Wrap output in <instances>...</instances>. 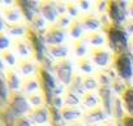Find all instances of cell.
I'll list each match as a JSON object with an SVG mask.
<instances>
[{"label": "cell", "instance_id": "7c38bea8", "mask_svg": "<svg viewBox=\"0 0 133 126\" xmlns=\"http://www.w3.org/2000/svg\"><path fill=\"white\" fill-rule=\"evenodd\" d=\"M39 14L50 21V22H55L59 17L57 9H56V3L55 2H41L39 3Z\"/></svg>", "mask_w": 133, "mask_h": 126}, {"label": "cell", "instance_id": "e0dca14e", "mask_svg": "<svg viewBox=\"0 0 133 126\" xmlns=\"http://www.w3.org/2000/svg\"><path fill=\"white\" fill-rule=\"evenodd\" d=\"M3 14H4V18L9 24H16V22L20 21V18L22 16V12H21L20 7L16 3V5H8V7H5L4 11H3Z\"/></svg>", "mask_w": 133, "mask_h": 126}, {"label": "cell", "instance_id": "1f68e13d", "mask_svg": "<svg viewBox=\"0 0 133 126\" xmlns=\"http://www.w3.org/2000/svg\"><path fill=\"white\" fill-rule=\"evenodd\" d=\"M78 68H80V70H82L84 73H88V74L91 73V72L94 70L91 58H90V57H81V58H78Z\"/></svg>", "mask_w": 133, "mask_h": 126}, {"label": "cell", "instance_id": "60d3db41", "mask_svg": "<svg viewBox=\"0 0 133 126\" xmlns=\"http://www.w3.org/2000/svg\"><path fill=\"white\" fill-rule=\"evenodd\" d=\"M66 12H68L69 17H73V18H77L78 16V8L75 3H66Z\"/></svg>", "mask_w": 133, "mask_h": 126}, {"label": "cell", "instance_id": "f5cc1de1", "mask_svg": "<svg viewBox=\"0 0 133 126\" xmlns=\"http://www.w3.org/2000/svg\"><path fill=\"white\" fill-rule=\"evenodd\" d=\"M129 47H130V49H132V52H133V36H132V39L129 40Z\"/></svg>", "mask_w": 133, "mask_h": 126}, {"label": "cell", "instance_id": "ba28073f", "mask_svg": "<svg viewBox=\"0 0 133 126\" xmlns=\"http://www.w3.org/2000/svg\"><path fill=\"white\" fill-rule=\"evenodd\" d=\"M65 35H66L65 29L54 24L46 30L43 39H44V43H47L48 46H57V44H61V42L65 39Z\"/></svg>", "mask_w": 133, "mask_h": 126}, {"label": "cell", "instance_id": "ee69618b", "mask_svg": "<svg viewBox=\"0 0 133 126\" xmlns=\"http://www.w3.org/2000/svg\"><path fill=\"white\" fill-rule=\"evenodd\" d=\"M107 3L108 2H97V11L102 13L104 9H107Z\"/></svg>", "mask_w": 133, "mask_h": 126}, {"label": "cell", "instance_id": "484cf974", "mask_svg": "<svg viewBox=\"0 0 133 126\" xmlns=\"http://www.w3.org/2000/svg\"><path fill=\"white\" fill-rule=\"evenodd\" d=\"M48 53L55 57V58H59V60H63V58H66V55H68V47L65 44H57V46H48L47 48Z\"/></svg>", "mask_w": 133, "mask_h": 126}, {"label": "cell", "instance_id": "30bf717a", "mask_svg": "<svg viewBox=\"0 0 133 126\" xmlns=\"http://www.w3.org/2000/svg\"><path fill=\"white\" fill-rule=\"evenodd\" d=\"M28 118L31 123H37V125H43L50 120V112H48V107L46 105H41V107H35L33 109H30V112L28 113Z\"/></svg>", "mask_w": 133, "mask_h": 126}, {"label": "cell", "instance_id": "b9f144b4", "mask_svg": "<svg viewBox=\"0 0 133 126\" xmlns=\"http://www.w3.org/2000/svg\"><path fill=\"white\" fill-rule=\"evenodd\" d=\"M121 126H133V116L125 114L121 118Z\"/></svg>", "mask_w": 133, "mask_h": 126}, {"label": "cell", "instance_id": "bcb514c9", "mask_svg": "<svg viewBox=\"0 0 133 126\" xmlns=\"http://www.w3.org/2000/svg\"><path fill=\"white\" fill-rule=\"evenodd\" d=\"M51 105H54V107H56V108L61 109V98H60V96H55V98L52 99Z\"/></svg>", "mask_w": 133, "mask_h": 126}, {"label": "cell", "instance_id": "d4e9b609", "mask_svg": "<svg viewBox=\"0 0 133 126\" xmlns=\"http://www.w3.org/2000/svg\"><path fill=\"white\" fill-rule=\"evenodd\" d=\"M111 114L116 118V121H121V118L125 116L124 114V104L121 101V98L114 96L112 105H111Z\"/></svg>", "mask_w": 133, "mask_h": 126}, {"label": "cell", "instance_id": "7a4b0ae2", "mask_svg": "<svg viewBox=\"0 0 133 126\" xmlns=\"http://www.w3.org/2000/svg\"><path fill=\"white\" fill-rule=\"evenodd\" d=\"M111 68L116 76L123 81H129L133 77V55L130 52H123L114 55Z\"/></svg>", "mask_w": 133, "mask_h": 126}, {"label": "cell", "instance_id": "d6986e66", "mask_svg": "<svg viewBox=\"0 0 133 126\" xmlns=\"http://www.w3.org/2000/svg\"><path fill=\"white\" fill-rule=\"evenodd\" d=\"M5 82H7V86L11 90V92L17 91L20 88V86L22 85L20 78H18V74L13 69H7L5 70Z\"/></svg>", "mask_w": 133, "mask_h": 126}, {"label": "cell", "instance_id": "f907efd6", "mask_svg": "<svg viewBox=\"0 0 133 126\" xmlns=\"http://www.w3.org/2000/svg\"><path fill=\"white\" fill-rule=\"evenodd\" d=\"M68 126H85V125H82L81 122H73V123H71V125H68Z\"/></svg>", "mask_w": 133, "mask_h": 126}, {"label": "cell", "instance_id": "816d5d0a", "mask_svg": "<svg viewBox=\"0 0 133 126\" xmlns=\"http://www.w3.org/2000/svg\"><path fill=\"white\" fill-rule=\"evenodd\" d=\"M97 126H114V125H112V123H110V122H103V123L97 125Z\"/></svg>", "mask_w": 133, "mask_h": 126}, {"label": "cell", "instance_id": "4316f807", "mask_svg": "<svg viewBox=\"0 0 133 126\" xmlns=\"http://www.w3.org/2000/svg\"><path fill=\"white\" fill-rule=\"evenodd\" d=\"M69 34L72 38H75L76 40L81 39L82 38V33H84V27H82V24H81V18H75L71 25H69V29H68Z\"/></svg>", "mask_w": 133, "mask_h": 126}, {"label": "cell", "instance_id": "d590c367", "mask_svg": "<svg viewBox=\"0 0 133 126\" xmlns=\"http://www.w3.org/2000/svg\"><path fill=\"white\" fill-rule=\"evenodd\" d=\"M64 103L65 105H71V107H76L80 103V98L75 94H72L71 91L65 90V95H64Z\"/></svg>", "mask_w": 133, "mask_h": 126}, {"label": "cell", "instance_id": "44dd1931", "mask_svg": "<svg viewBox=\"0 0 133 126\" xmlns=\"http://www.w3.org/2000/svg\"><path fill=\"white\" fill-rule=\"evenodd\" d=\"M121 101H123L124 108L128 112V114L133 116V86L128 85V87L121 94Z\"/></svg>", "mask_w": 133, "mask_h": 126}, {"label": "cell", "instance_id": "e575fe53", "mask_svg": "<svg viewBox=\"0 0 133 126\" xmlns=\"http://www.w3.org/2000/svg\"><path fill=\"white\" fill-rule=\"evenodd\" d=\"M0 58H2L5 64H8L9 66H13L15 64H16V56H15V53L12 52V51H9V49H7V51H3L2 53H0Z\"/></svg>", "mask_w": 133, "mask_h": 126}, {"label": "cell", "instance_id": "52a82bcc", "mask_svg": "<svg viewBox=\"0 0 133 126\" xmlns=\"http://www.w3.org/2000/svg\"><path fill=\"white\" fill-rule=\"evenodd\" d=\"M9 107L13 110V113L18 116H22L30 112V104L28 99L18 91H13L9 94Z\"/></svg>", "mask_w": 133, "mask_h": 126}, {"label": "cell", "instance_id": "cb8c5ba5", "mask_svg": "<svg viewBox=\"0 0 133 126\" xmlns=\"http://www.w3.org/2000/svg\"><path fill=\"white\" fill-rule=\"evenodd\" d=\"M21 88H22V92L24 94H34L35 91L39 90V82H38V78L37 77H26L21 85Z\"/></svg>", "mask_w": 133, "mask_h": 126}, {"label": "cell", "instance_id": "f35d334b", "mask_svg": "<svg viewBox=\"0 0 133 126\" xmlns=\"http://www.w3.org/2000/svg\"><path fill=\"white\" fill-rule=\"evenodd\" d=\"M71 17L69 16H66V14H61V16H59L57 17V20H56V25L57 26H60V27H65V26H68L69 27V25H71Z\"/></svg>", "mask_w": 133, "mask_h": 126}, {"label": "cell", "instance_id": "f6af8a7d", "mask_svg": "<svg viewBox=\"0 0 133 126\" xmlns=\"http://www.w3.org/2000/svg\"><path fill=\"white\" fill-rule=\"evenodd\" d=\"M124 27H125V30H127L128 34H133V18L129 20V21H127Z\"/></svg>", "mask_w": 133, "mask_h": 126}, {"label": "cell", "instance_id": "7402d4cb", "mask_svg": "<svg viewBox=\"0 0 133 126\" xmlns=\"http://www.w3.org/2000/svg\"><path fill=\"white\" fill-rule=\"evenodd\" d=\"M81 24L84 30H97L101 27V20L95 14H85L81 17Z\"/></svg>", "mask_w": 133, "mask_h": 126}, {"label": "cell", "instance_id": "6da1fadb", "mask_svg": "<svg viewBox=\"0 0 133 126\" xmlns=\"http://www.w3.org/2000/svg\"><path fill=\"white\" fill-rule=\"evenodd\" d=\"M104 34L107 35V43L108 47L114 51V55L117 53H123V52H128V33L125 30V27L123 25H117L114 22H108L106 25L102 26Z\"/></svg>", "mask_w": 133, "mask_h": 126}, {"label": "cell", "instance_id": "836d02e7", "mask_svg": "<svg viewBox=\"0 0 133 126\" xmlns=\"http://www.w3.org/2000/svg\"><path fill=\"white\" fill-rule=\"evenodd\" d=\"M127 87H128V85H125V81H123V79L119 78V77H116V78L112 81V85H111L112 91L116 92V94H119V95H121Z\"/></svg>", "mask_w": 133, "mask_h": 126}, {"label": "cell", "instance_id": "c3c4849f", "mask_svg": "<svg viewBox=\"0 0 133 126\" xmlns=\"http://www.w3.org/2000/svg\"><path fill=\"white\" fill-rule=\"evenodd\" d=\"M7 27V24H5V18L0 14V31H3L4 29Z\"/></svg>", "mask_w": 133, "mask_h": 126}, {"label": "cell", "instance_id": "ac0fdd59", "mask_svg": "<svg viewBox=\"0 0 133 126\" xmlns=\"http://www.w3.org/2000/svg\"><path fill=\"white\" fill-rule=\"evenodd\" d=\"M66 90L71 91L72 94L77 95L78 98L80 96H84L85 95V87H84V81H82V77L75 74L72 81H71V85L66 87Z\"/></svg>", "mask_w": 133, "mask_h": 126}, {"label": "cell", "instance_id": "ab89813d", "mask_svg": "<svg viewBox=\"0 0 133 126\" xmlns=\"http://www.w3.org/2000/svg\"><path fill=\"white\" fill-rule=\"evenodd\" d=\"M9 44H11V42H9L8 36L3 31H0V51H2V52L7 51L9 48Z\"/></svg>", "mask_w": 133, "mask_h": 126}, {"label": "cell", "instance_id": "4fadbf2b", "mask_svg": "<svg viewBox=\"0 0 133 126\" xmlns=\"http://www.w3.org/2000/svg\"><path fill=\"white\" fill-rule=\"evenodd\" d=\"M98 94L102 101V108L106 112V114H111V105H112V88L110 86H99Z\"/></svg>", "mask_w": 133, "mask_h": 126}, {"label": "cell", "instance_id": "681fc988", "mask_svg": "<svg viewBox=\"0 0 133 126\" xmlns=\"http://www.w3.org/2000/svg\"><path fill=\"white\" fill-rule=\"evenodd\" d=\"M128 14L133 18V2L128 3Z\"/></svg>", "mask_w": 133, "mask_h": 126}, {"label": "cell", "instance_id": "603a6c76", "mask_svg": "<svg viewBox=\"0 0 133 126\" xmlns=\"http://www.w3.org/2000/svg\"><path fill=\"white\" fill-rule=\"evenodd\" d=\"M28 27H29V26H26V25L22 24V22H16V24H8L7 27H5V30H7V33H8L9 35L18 38V36L26 35Z\"/></svg>", "mask_w": 133, "mask_h": 126}, {"label": "cell", "instance_id": "5b68a950", "mask_svg": "<svg viewBox=\"0 0 133 126\" xmlns=\"http://www.w3.org/2000/svg\"><path fill=\"white\" fill-rule=\"evenodd\" d=\"M25 38H26V40L29 42V44H30V47H31V51H33V53H34V57L38 60V61H43L46 57H44V44H43V40H42V38L39 36V34H38V31L31 26H29L28 27V33H26V35H25Z\"/></svg>", "mask_w": 133, "mask_h": 126}, {"label": "cell", "instance_id": "5bb4252c", "mask_svg": "<svg viewBox=\"0 0 133 126\" xmlns=\"http://www.w3.org/2000/svg\"><path fill=\"white\" fill-rule=\"evenodd\" d=\"M116 73L112 68H102L99 72H97L95 78L99 83V86H111L112 81L116 78Z\"/></svg>", "mask_w": 133, "mask_h": 126}, {"label": "cell", "instance_id": "277c9868", "mask_svg": "<svg viewBox=\"0 0 133 126\" xmlns=\"http://www.w3.org/2000/svg\"><path fill=\"white\" fill-rule=\"evenodd\" d=\"M128 14V5L125 2H119V0H111L107 3V16L111 22L121 25L125 22Z\"/></svg>", "mask_w": 133, "mask_h": 126}, {"label": "cell", "instance_id": "9a60e30c", "mask_svg": "<svg viewBox=\"0 0 133 126\" xmlns=\"http://www.w3.org/2000/svg\"><path fill=\"white\" fill-rule=\"evenodd\" d=\"M17 69L21 74L24 76H29L34 72H37L38 66L35 64V60L31 57H25V58H20V61L17 62Z\"/></svg>", "mask_w": 133, "mask_h": 126}, {"label": "cell", "instance_id": "74e56055", "mask_svg": "<svg viewBox=\"0 0 133 126\" xmlns=\"http://www.w3.org/2000/svg\"><path fill=\"white\" fill-rule=\"evenodd\" d=\"M31 25H33V27L38 31V30H42L43 27H44V25H46V20L38 13V14H35L34 16V18L31 20Z\"/></svg>", "mask_w": 133, "mask_h": 126}, {"label": "cell", "instance_id": "ffe728a7", "mask_svg": "<svg viewBox=\"0 0 133 126\" xmlns=\"http://www.w3.org/2000/svg\"><path fill=\"white\" fill-rule=\"evenodd\" d=\"M13 48H15V51L20 55V56H22V58H25V57H29V55L33 52L31 51V47H30V44H29V42L26 40V38H24V39H16L15 42H13Z\"/></svg>", "mask_w": 133, "mask_h": 126}, {"label": "cell", "instance_id": "3957f363", "mask_svg": "<svg viewBox=\"0 0 133 126\" xmlns=\"http://www.w3.org/2000/svg\"><path fill=\"white\" fill-rule=\"evenodd\" d=\"M37 78L39 82V87L42 90V95L46 100V103L48 105H51L52 99L55 98V90H56V82L55 78L51 76V73L48 72V69H46L44 66H38L37 69Z\"/></svg>", "mask_w": 133, "mask_h": 126}, {"label": "cell", "instance_id": "8992f818", "mask_svg": "<svg viewBox=\"0 0 133 126\" xmlns=\"http://www.w3.org/2000/svg\"><path fill=\"white\" fill-rule=\"evenodd\" d=\"M54 70H55L56 78L59 79L60 83L66 85V86L71 85V81L73 78V76H72V62L68 58L59 60L54 65Z\"/></svg>", "mask_w": 133, "mask_h": 126}, {"label": "cell", "instance_id": "9c48e42d", "mask_svg": "<svg viewBox=\"0 0 133 126\" xmlns=\"http://www.w3.org/2000/svg\"><path fill=\"white\" fill-rule=\"evenodd\" d=\"M106 112L103 110L102 107H95L91 109H88L86 112H84L82 118H84V123L88 126H97L101 125V122L106 121Z\"/></svg>", "mask_w": 133, "mask_h": 126}, {"label": "cell", "instance_id": "7dc6e473", "mask_svg": "<svg viewBox=\"0 0 133 126\" xmlns=\"http://www.w3.org/2000/svg\"><path fill=\"white\" fill-rule=\"evenodd\" d=\"M78 4H80V8H81V9L86 11V9L90 8V4H91V3H90V2H85V0H84V2H80Z\"/></svg>", "mask_w": 133, "mask_h": 126}, {"label": "cell", "instance_id": "8d00e7d4", "mask_svg": "<svg viewBox=\"0 0 133 126\" xmlns=\"http://www.w3.org/2000/svg\"><path fill=\"white\" fill-rule=\"evenodd\" d=\"M43 95H41V94H31V95H29V98H28V101H29V104H31V105H34V108L35 107H41V105H43Z\"/></svg>", "mask_w": 133, "mask_h": 126}, {"label": "cell", "instance_id": "d6a6232c", "mask_svg": "<svg viewBox=\"0 0 133 126\" xmlns=\"http://www.w3.org/2000/svg\"><path fill=\"white\" fill-rule=\"evenodd\" d=\"M86 42H85V39L84 38H81V39H78V40H75V44H73V47H75V55L77 56V57H85V53H86Z\"/></svg>", "mask_w": 133, "mask_h": 126}, {"label": "cell", "instance_id": "f1b7e54d", "mask_svg": "<svg viewBox=\"0 0 133 126\" xmlns=\"http://www.w3.org/2000/svg\"><path fill=\"white\" fill-rule=\"evenodd\" d=\"M84 39H85L86 43H89L91 46H95V47H99V46H102L104 43V36L102 34H99V33H95V31L85 35Z\"/></svg>", "mask_w": 133, "mask_h": 126}, {"label": "cell", "instance_id": "2e32d148", "mask_svg": "<svg viewBox=\"0 0 133 126\" xmlns=\"http://www.w3.org/2000/svg\"><path fill=\"white\" fill-rule=\"evenodd\" d=\"M61 117L66 122H77V120L82 116V112L77 107H71V105H65L60 109Z\"/></svg>", "mask_w": 133, "mask_h": 126}, {"label": "cell", "instance_id": "83f0119b", "mask_svg": "<svg viewBox=\"0 0 133 126\" xmlns=\"http://www.w3.org/2000/svg\"><path fill=\"white\" fill-rule=\"evenodd\" d=\"M98 104H99L98 96L94 92H91V91H86L85 95L82 96V105L86 107V108H89V109H91V108L99 107Z\"/></svg>", "mask_w": 133, "mask_h": 126}, {"label": "cell", "instance_id": "7bdbcfd3", "mask_svg": "<svg viewBox=\"0 0 133 126\" xmlns=\"http://www.w3.org/2000/svg\"><path fill=\"white\" fill-rule=\"evenodd\" d=\"M15 126H31V122L29 121V118H25V117H21L16 121V125Z\"/></svg>", "mask_w": 133, "mask_h": 126}, {"label": "cell", "instance_id": "f546056e", "mask_svg": "<svg viewBox=\"0 0 133 126\" xmlns=\"http://www.w3.org/2000/svg\"><path fill=\"white\" fill-rule=\"evenodd\" d=\"M48 112H50V122L52 123V126H61V113H60V109L54 107V105H50L48 107Z\"/></svg>", "mask_w": 133, "mask_h": 126}, {"label": "cell", "instance_id": "8fae6325", "mask_svg": "<svg viewBox=\"0 0 133 126\" xmlns=\"http://www.w3.org/2000/svg\"><path fill=\"white\" fill-rule=\"evenodd\" d=\"M90 58H91V61L94 62L95 65L104 68V66L108 65V62L111 60V55L103 47H94L91 49V52H90Z\"/></svg>", "mask_w": 133, "mask_h": 126}, {"label": "cell", "instance_id": "4dcf8cb0", "mask_svg": "<svg viewBox=\"0 0 133 126\" xmlns=\"http://www.w3.org/2000/svg\"><path fill=\"white\" fill-rule=\"evenodd\" d=\"M82 81H84V87L85 90L88 91H94V90H98L99 88V83L97 81L95 77L93 76H86V77H82Z\"/></svg>", "mask_w": 133, "mask_h": 126}]
</instances>
